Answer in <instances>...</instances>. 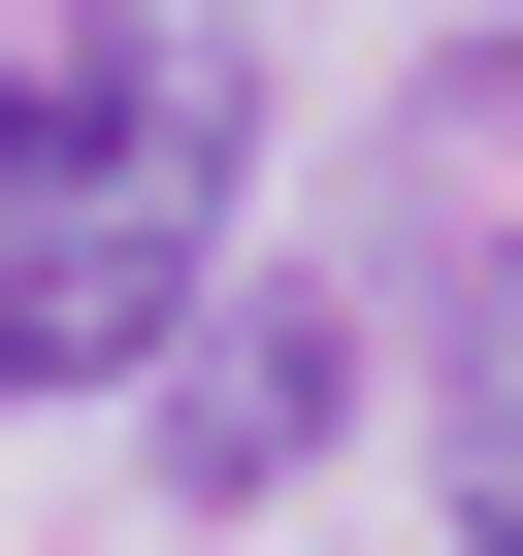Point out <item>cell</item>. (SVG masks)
<instances>
[{
	"label": "cell",
	"instance_id": "obj_1",
	"mask_svg": "<svg viewBox=\"0 0 523 556\" xmlns=\"http://www.w3.org/2000/svg\"><path fill=\"white\" fill-rule=\"evenodd\" d=\"M196 197H229V66L164 34V66H131V131L0 164V393H99V361H164V295H196Z\"/></svg>",
	"mask_w": 523,
	"mask_h": 556
}]
</instances>
